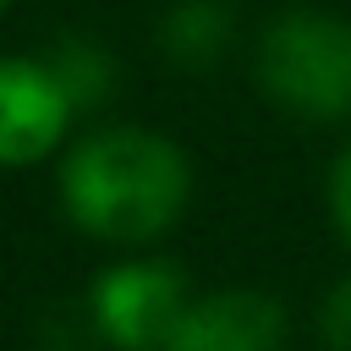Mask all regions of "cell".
I'll return each mask as SVG.
<instances>
[{"instance_id": "6da1fadb", "label": "cell", "mask_w": 351, "mask_h": 351, "mask_svg": "<svg viewBox=\"0 0 351 351\" xmlns=\"http://www.w3.org/2000/svg\"><path fill=\"white\" fill-rule=\"evenodd\" d=\"M192 197L186 154L148 126H104L60 165V203L99 241H154Z\"/></svg>"}, {"instance_id": "ba28073f", "label": "cell", "mask_w": 351, "mask_h": 351, "mask_svg": "<svg viewBox=\"0 0 351 351\" xmlns=\"http://www.w3.org/2000/svg\"><path fill=\"white\" fill-rule=\"evenodd\" d=\"M318 346L324 351H351V274L329 285L318 302Z\"/></svg>"}, {"instance_id": "3957f363", "label": "cell", "mask_w": 351, "mask_h": 351, "mask_svg": "<svg viewBox=\"0 0 351 351\" xmlns=\"http://www.w3.org/2000/svg\"><path fill=\"white\" fill-rule=\"evenodd\" d=\"M186 302H192V291L176 263L132 258V263L104 269L88 285V324L115 351H159L170 340L176 318L186 313Z\"/></svg>"}, {"instance_id": "7a4b0ae2", "label": "cell", "mask_w": 351, "mask_h": 351, "mask_svg": "<svg viewBox=\"0 0 351 351\" xmlns=\"http://www.w3.org/2000/svg\"><path fill=\"white\" fill-rule=\"evenodd\" d=\"M258 88L302 121H351V22L329 11H280L258 33Z\"/></svg>"}, {"instance_id": "52a82bcc", "label": "cell", "mask_w": 351, "mask_h": 351, "mask_svg": "<svg viewBox=\"0 0 351 351\" xmlns=\"http://www.w3.org/2000/svg\"><path fill=\"white\" fill-rule=\"evenodd\" d=\"M44 66H49L55 82L66 88L71 110H99V104L115 93V60H110V49H104L99 38H88V33H66V38L49 49Z\"/></svg>"}, {"instance_id": "8992f818", "label": "cell", "mask_w": 351, "mask_h": 351, "mask_svg": "<svg viewBox=\"0 0 351 351\" xmlns=\"http://www.w3.org/2000/svg\"><path fill=\"white\" fill-rule=\"evenodd\" d=\"M236 38V11L230 0H176L159 22V49L170 66H186V71H203L214 66Z\"/></svg>"}, {"instance_id": "9c48e42d", "label": "cell", "mask_w": 351, "mask_h": 351, "mask_svg": "<svg viewBox=\"0 0 351 351\" xmlns=\"http://www.w3.org/2000/svg\"><path fill=\"white\" fill-rule=\"evenodd\" d=\"M329 219H335V230L351 241V143L335 154V165H329Z\"/></svg>"}, {"instance_id": "277c9868", "label": "cell", "mask_w": 351, "mask_h": 351, "mask_svg": "<svg viewBox=\"0 0 351 351\" xmlns=\"http://www.w3.org/2000/svg\"><path fill=\"white\" fill-rule=\"evenodd\" d=\"M71 99L44 60H0V165H38L71 126Z\"/></svg>"}, {"instance_id": "5b68a950", "label": "cell", "mask_w": 351, "mask_h": 351, "mask_svg": "<svg viewBox=\"0 0 351 351\" xmlns=\"http://www.w3.org/2000/svg\"><path fill=\"white\" fill-rule=\"evenodd\" d=\"M291 324L269 291H208L192 296L159 351H285Z\"/></svg>"}, {"instance_id": "30bf717a", "label": "cell", "mask_w": 351, "mask_h": 351, "mask_svg": "<svg viewBox=\"0 0 351 351\" xmlns=\"http://www.w3.org/2000/svg\"><path fill=\"white\" fill-rule=\"evenodd\" d=\"M5 5H11V0H0V11H5Z\"/></svg>"}]
</instances>
